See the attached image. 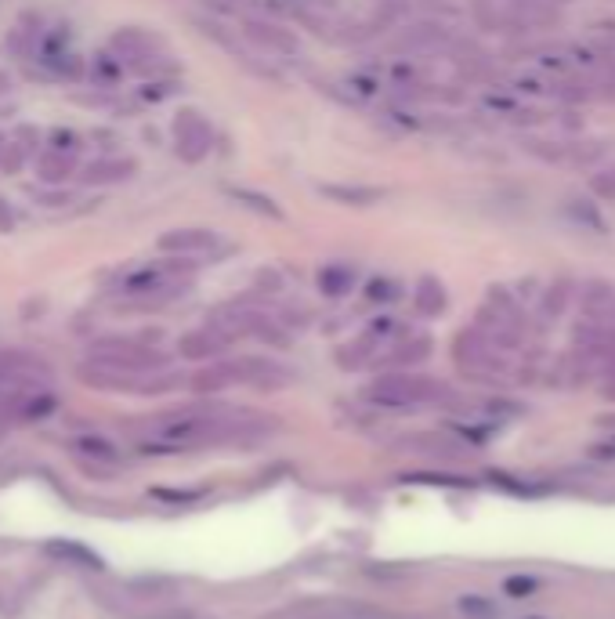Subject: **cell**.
<instances>
[{"instance_id":"1","label":"cell","mask_w":615,"mask_h":619,"mask_svg":"<svg viewBox=\"0 0 615 619\" xmlns=\"http://www.w3.org/2000/svg\"><path fill=\"white\" fill-rule=\"evenodd\" d=\"M192 261L189 258H163L149 261V265H134L120 272L113 283V294L123 297L127 305H167L174 297L185 294V286L192 283Z\"/></svg>"},{"instance_id":"2","label":"cell","mask_w":615,"mask_h":619,"mask_svg":"<svg viewBox=\"0 0 615 619\" xmlns=\"http://www.w3.org/2000/svg\"><path fill=\"white\" fill-rule=\"evenodd\" d=\"M232 428L236 424L225 420L221 410H178L152 420L149 431H145V449L149 453H185V449L218 442Z\"/></svg>"},{"instance_id":"3","label":"cell","mask_w":615,"mask_h":619,"mask_svg":"<svg viewBox=\"0 0 615 619\" xmlns=\"http://www.w3.org/2000/svg\"><path fill=\"white\" fill-rule=\"evenodd\" d=\"M109 51L120 58L123 69H131V73H138V77H167V73L178 69V62L171 58V51L163 48L160 37H152V33L134 29V26L113 33Z\"/></svg>"},{"instance_id":"4","label":"cell","mask_w":615,"mask_h":619,"mask_svg":"<svg viewBox=\"0 0 615 619\" xmlns=\"http://www.w3.org/2000/svg\"><path fill=\"white\" fill-rule=\"evenodd\" d=\"M445 391H449L445 384L431 381L424 373H388V377L369 384L366 399L384 406V410H420V406L445 399Z\"/></svg>"},{"instance_id":"5","label":"cell","mask_w":615,"mask_h":619,"mask_svg":"<svg viewBox=\"0 0 615 619\" xmlns=\"http://www.w3.org/2000/svg\"><path fill=\"white\" fill-rule=\"evenodd\" d=\"M171 142L178 160L199 163L207 160L210 149H214V127L199 109H178L171 120Z\"/></svg>"},{"instance_id":"6","label":"cell","mask_w":615,"mask_h":619,"mask_svg":"<svg viewBox=\"0 0 615 619\" xmlns=\"http://www.w3.org/2000/svg\"><path fill=\"white\" fill-rule=\"evenodd\" d=\"M243 37L261 48L265 55H297V37L294 29L279 26L272 19H261V15H246L243 19Z\"/></svg>"},{"instance_id":"7","label":"cell","mask_w":615,"mask_h":619,"mask_svg":"<svg viewBox=\"0 0 615 619\" xmlns=\"http://www.w3.org/2000/svg\"><path fill=\"white\" fill-rule=\"evenodd\" d=\"M221 247L218 232L210 229H171L160 236V250L171 258H207Z\"/></svg>"},{"instance_id":"8","label":"cell","mask_w":615,"mask_h":619,"mask_svg":"<svg viewBox=\"0 0 615 619\" xmlns=\"http://www.w3.org/2000/svg\"><path fill=\"white\" fill-rule=\"evenodd\" d=\"M449 40H453V33H449V26H442V22H417V26H406L398 33L395 48L409 51V55H420V51L445 48Z\"/></svg>"},{"instance_id":"9","label":"cell","mask_w":615,"mask_h":619,"mask_svg":"<svg viewBox=\"0 0 615 619\" xmlns=\"http://www.w3.org/2000/svg\"><path fill=\"white\" fill-rule=\"evenodd\" d=\"M138 174V160L131 156H102V160L87 163L80 181L84 185H120V181H131Z\"/></svg>"},{"instance_id":"10","label":"cell","mask_w":615,"mask_h":619,"mask_svg":"<svg viewBox=\"0 0 615 619\" xmlns=\"http://www.w3.org/2000/svg\"><path fill=\"white\" fill-rule=\"evenodd\" d=\"M315 283H319L322 297H344L355 290V283H359V268L351 265V261H330V265L319 268Z\"/></svg>"},{"instance_id":"11","label":"cell","mask_w":615,"mask_h":619,"mask_svg":"<svg viewBox=\"0 0 615 619\" xmlns=\"http://www.w3.org/2000/svg\"><path fill=\"white\" fill-rule=\"evenodd\" d=\"M579 305H583L587 319L605 323V315L615 312V286L605 283V279H587L579 286Z\"/></svg>"},{"instance_id":"12","label":"cell","mask_w":615,"mask_h":619,"mask_svg":"<svg viewBox=\"0 0 615 619\" xmlns=\"http://www.w3.org/2000/svg\"><path fill=\"white\" fill-rule=\"evenodd\" d=\"M319 196L341 203V207H373L384 200V189L373 185H319Z\"/></svg>"},{"instance_id":"13","label":"cell","mask_w":615,"mask_h":619,"mask_svg":"<svg viewBox=\"0 0 615 619\" xmlns=\"http://www.w3.org/2000/svg\"><path fill=\"white\" fill-rule=\"evenodd\" d=\"M558 4L554 0H507V11H511L514 19H521L525 26L532 29H543L550 26V22H558Z\"/></svg>"},{"instance_id":"14","label":"cell","mask_w":615,"mask_h":619,"mask_svg":"<svg viewBox=\"0 0 615 619\" xmlns=\"http://www.w3.org/2000/svg\"><path fill=\"white\" fill-rule=\"evenodd\" d=\"M76 174V156L55 153V149H44L37 156V178L48 181V185H66Z\"/></svg>"},{"instance_id":"15","label":"cell","mask_w":615,"mask_h":619,"mask_svg":"<svg viewBox=\"0 0 615 619\" xmlns=\"http://www.w3.org/2000/svg\"><path fill=\"white\" fill-rule=\"evenodd\" d=\"M228 196L239 203V207L246 210H254V214H261V218H272V221H283V207L272 200V196H265V192H257V189H243V185H228Z\"/></svg>"},{"instance_id":"16","label":"cell","mask_w":615,"mask_h":619,"mask_svg":"<svg viewBox=\"0 0 615 619\" xmlns=\"http://www.w3.org/2000/svg\"><path fill=\"white\" fill-rule=\"evenodd\" d=\"M221 352H225V341H221L210 326L181 337V355H189V359H214V355H221Z\"/></svg>"},{"instance_id":"17","label":"cell","mask_w":615,"mask_h":619,"mask_svg":"<svg viewBox=\"0 0 615 619\" xmlns=\"http://www.w3.org/2000/svg\"><path fill=\"white\" fill-rule=\"evenodd\" d=\"M413 308L420 315H438L445 308V286L435 276L417 279V286H413Z\"/></svg>"},{"instance_id":"18","label":"cell","mask_w":615,"mask_h":619,"mask_svg":"<svg viewBox=\"0 0 615 619\" xmlns=\"http://www.w3.org/2000/svg\"><path fill=\"white\" fill-rule=\"evenodd\" d=\"M565 214L576 221V225H583V229L597 232V236H605V218H601V210H597L590 200L572 196V200H565Z\"/></svg>"},{"instance_id":"19","label":"cell","mask_w":615,"mask_h":619,"mask_svg":"<svg viewBox=\"0 0 615 619\" xmlns=\"http://www.w3.org/2000/svg\"><path fill=\"white\" fill-rule=\"evenodd\" d=\"M554 98H561V102H568V105L590 102V98H597L594 80H590V77H565V80H558V84H554Z\"/></svg>"},{"instance_id":"20","label":"cell","mask_w":615,"mask_h":619,"mask_svg":"<svg viewBox=\"0 0 615 619\" xmlns=\"http://www.w3.org/2000/svg\"><path fill=\"white\" fill-rule=\"evenodd\" d=\"M123 73H127V69H123V62L113 55V51H109V55H105V51H102V55H95V58H91V77H95L98 84L116 87V84H120V77H123Z\"/></svg>"},{"instance_id":"21","label":"cell","mask_w":615,"mask_h":619,"mask_svg":"<svg viewBox=\"0 0 615 619\" xmlns=\"http://www.w3.org/2000/svg\"><path fill=\"white\" fill-rule=\"evenodd\" d=\"M44 149H55V153H66V156H80L84 153V134L69 131V127H55V131H48V138H44Z\"/></svg>"},{"instance_id":"22","label":"cell","mask_w":615,"mask_h":619,"mask_svg":"<svg viewBox=\"0 0 615 619\" xmlns=\"http://www.w3.org/2000/svg\"><path fill=\"white\" fill-rule=\"evenodd\" d=\"M431 355V341L427 337H413V341H406V344H398L395 352L388 355V362H398V366H413V362H420V359H427Z\"/></svg>"},{"instance_id":"23","label":"cell","mask_w":615,"mask_h":619,"mask_svg":"<svg viewBox=\"0 0 615 619\" xmlns=\"http://www.w3.org/2000/svg\"><path fill=\"white\" fill-rule=\"evenodd\" d=\"M366 297L373 301V305H391V301L402 297V286H398L391 276H377L366 283Z\"/></svg>"},{"instance_id":"24","label":"cell","mask_w":615,"mask_h":619,"mask_svg":"<svg viewBox=\"0 0 615 619\" xmlns=\"http://www.w3.org/2000/svg\"><path fill=\"white\" fill-rule=\"evenodd\" d=\"M572 301V283L568 279H558V283L547 286V294H543V312L547 315H561Z\"/></svg>"},{"instance_id":"25","label":"cell","mask_w":615,"mask_h":619,"mask_svg":"<svg viewBox=\"0 0 615 619\" xmlns=\"http://www.w3.org/2000/svg\"><path fill=\"white\" fill-rule=\"evenodd\" d=\"M525 149H529L536 160L543 163H565L568 160V145H558V142H543V138H529L525 142Z\"/></svg>"},{"instance_id":"26","label":"cell","mask_w":615,"mask_h":619,"mask_svg":"<svg viewBox=\"0 0 615 619\" xmlns=\"http://www.w3.org/2000/svg\"><path fill=\"white\" fill-rule=\"evenodd\" d=\"M76 449L84 453V457H95V460H105V464H113L120 453L113 449V442H102V439H80L76 442Z\"/></svg>"},{"instance_id":"27","label":"cell","mask_w":615,"mask_h":619,"mask_svg":"<svg viewBox=\"0 0 615 619\" xmlns=\"http://www.w3.org/2000/svg\"><path fill=\"white\" fill-rule=\"evenodd\" d=\"M605 153H608V145H605V142H579V145H568V160H576V163H597Z\"/></svg>"},{"instance_id":"28","label":"cell","mask_w":615,"mask_h":619,"mask_svg":"<svg viewBox=\"0 0 615 619\" xmlns=\"http://www.w3.org/2000/svg\"><path fill=\"white\" fill-rule=\"evenodd\" d=\"M590 192H594L597 200H615V171H597L590 174Z\"/></svg>"},{"instance_id":"29","label":"cell","mask_w":615,"mask_h":619,"mask_svg":"<svg viewBox=\"0 0 615 619\" xmlns=\"http://www.w3.org/2000/svg\"><path fill=\"white\" fill-rule=\"evenodd\" d=\"M254 290L257 294H279V290H283V276H279L275 268H261L254 276Z\"/></svg>"},{"instance_id":"30","label":"cell","mask_w":615,"mask_h":619,"mask_svg":"<svg viewBox=\"0 0 615 619\" xmlns=\"http://www.w3.org/2000/svg\"><path fill=\"white\" fill-rule=\"evenodd\" d=\"M174 91H178V84H174V80H152V84H145L142 98H145V102H160V98H171Z\"/></svg>"},{"instance_id":"31","label":"cell","mask_w":615,"mask_h":619,"mask_svg":"<svg viewBox=\"0 0 615 619\" xmlns=\"http://www.w3.org/2000/svg\"><path fill=\"white\" fill-rule=\"evenodd\" d=\"M210 11H218V15H236L243 8V0H203Z\"/></svg>"},{"instance_id":"32","label":"cell","mask_w":615,"mask_h":619,"mask_svg":"<svg viewBox=\"0 0 615 619\" xmlns=\"http://www.w3.org/2000/svg\"><path fill=\"white\" fill-rule=\"evenodd\" d=\"M507 591H511L514 598H529V594L536 591V580H507Z\"/></svg>"},{"instance_id":"33","label":"cell","mask_w":615,"mask_h":619,"mask_svg":"<svg viewBox=\"0 0 615 619\" xmlns=\"http://www.w3.org/2000/svg\"><path fill=\"white\" fill-rule=\"evenodd\" d=\"M15 229V210H11V203L0 196V232H11Z\"/></svg>"},{"instance_id":"34","label":"cell","mask_w":615,"mask_h":619,"mask_svg":"<svg viewBox=\"0 0 615 619\" xmlns=\"http://www.w3.org/2000/svg\"><path fill=\"white\" fill-rule=\"evenodd\" d=\"M594 37L615 40V22H597V26H594Z\"/></svg>"},{"instance_id":"35","label":"cell","mask_w":615,"mask_h":619,"mask_svg":"<svg viewBox=\"0 0 615 619\" xmlns=\"http://www.w3.org/2000/svg\"><path fill=\"white\" fill-rule=\"evenodd\" d=\"M11 87H15V80H11L8 73H0V95H8Z\"/></svg>"},{"instance_id":"36","label":"cell","mask_w":615,"mask_h":619,"mask_svg":"<svg viewBox=\"0 0 615 619\" xmlns=\"http://www.w3.org/2000/svg\"><path fill=\"white\" fill-rule=\"evenodd\" d=\"M4 149H8V138H4V134H0V156H4Z\"/></svg>"},{"instance_id":"37","label":"cell","mask_w":615,"mask_h":619,"mask_svg":"<svg viewBox=\"0 0 615 619\" xmlns=\"http://www.w3.org/2000/svg\"><path fill=\"white\" fill-rule=\"evenodd\" d=\"M554 4H572V0H554Z\"/></svg>"},{"instance_id":"38","label":"cell","mask_w":615,"mask_h":619,"mask_svg":"<svg viewBox=\"0 0 615 619\" xmlns=\"http://www.w3.org/2000/svg\"><path fill=\"white\" fill-rule=\"evenodd\" d=\"M525 619H547V616H525Z\"/></svg>"}]
</instances>
